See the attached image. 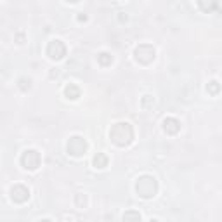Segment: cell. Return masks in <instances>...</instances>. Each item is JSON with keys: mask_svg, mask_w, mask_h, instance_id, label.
<instances>
[{"mask_svg": "<svg viewBox=\"0 0 222 222\" xmlns=\"http://www.w3.org/2000/svg\"><path fill=\"white\" fill-rule=\"evenodd\" d=\"M94 163H95V165L99 166V168H102V166L106 165V158L99 154V160H97V158H94Z\"/></svg>", "mask_w": 222, "mask_h": 222, "instance_id": "obj_1", "label": "cell"}]
</instances>
